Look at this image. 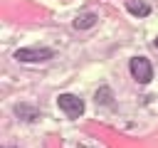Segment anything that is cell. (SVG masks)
Segmentation results:
<instances>
[{"label":"cell","instance_id":"cell-1","mask_svg":"<svg viewBox=\"0 0 158 148\" xmlns=\"http://www.w3.org/2000/svg\"><path fill=\"white\" fill-rule=\"evenodd\" d=\"M57 106L69 116V118H79L84 113V101L74 94H59L57 96Z\"/></svg>","mask_w":158,"mask_h":148},{"label":"cell","instance_id":"cell-2","mask_svg":"<svg viewBox=\"0 0 158 148\" xmlns=\"http://www.w3.org/2000/svg\"><path fill=\"white\" fill-rule=\"evenodd\" d=\"M128 69H131V74H133V79L138 84H148L153 79V67H151V62L146 57H133L131 64H128Z\"/></svg>","mask_w":158,"mask_h":148},{"label":"cell","instance_id":"cell-3","mask_svg":"<svg viewBox=\"0 0 158 148\" xmlns=\"http://www.w3.org/2000/svg\"><path fill=\"white\" fill-rule=\"evenodd\" d=\"M52 49L47 47H25V49H17L15 52V59L17 62H47L52 59Z\"/></svg>","mask_w":158,"mask_h":148},{"label":"cell","instance_id":"cell-4","mask_svg":"<svg viewBox=\"0 0 158 148\" xmlns=\"http://www.w3.org/2000/svg\"><path fill=\"white\" fill-rule=\"evenodd\" d=\"M96 20H99V17H96L94 12H81V15L74 17V27H77V30H89V27L96 25Z\"/></svg>","mask_w":158,"mask_h":148},{"label":"cell","instance_id":"cell-5","mask_svg":"<svg viewBox=\"0 0 158 148\" xmlns=\"http://www.w3.org/2000/svg\"><path fill=\"white\" fill-rule=\"evenodd\" d=\"M15 113H17L22 121H35V118L40 116V111H37L35 106H27V104H17V106H15Z\"/></svg>","mask_w":158,"mask_h":148},{"label":"cell","instance_id":"cell-6","mask_svg":"<svg viewBox=\"0 0 158 148\" xmlns=\"http://www.w3.org/2000/svg\"><path fill=\"white\" fill-rule=\"evenodd\" d=\"M126 10L128 12H133V15H138V17H146V15H151V5H146V2H136V0H128L126 2Z\"/></svg>","mask_w":158,"mask_h":148},{"label":"cell","instance_id":"cell-7","mask_svg":"<svg viewBox=\"0 0 158 148\" xmlns=\"http://www.w3.org/2000/svg\"><path fill=\"white\" fill-rule=\"evenodd\" d=\"M96 104H111V89H99L96 91Z\"/></svg>","mask_w":158,"mask_h":148},{"label":"cell","instance_id":"cell-8","mask_svg":"<svg viewBox=\"0 0 158 148\" xmlns=\"http://www.w3.org/2000/svg\"><path fill=\"white\" fill-rule=\"evenodd\" d=\"M153 47H156V49H158V37H156V39H153Z\"/></svg>","mask_w":158,"mask_h":148}]
</instances>
